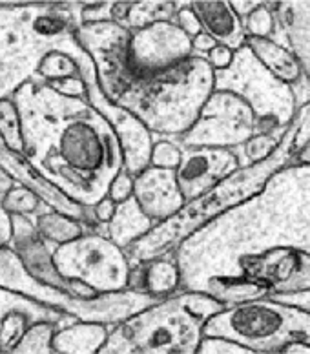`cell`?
<instances>
[{"instance_id":"obj_45","label":"cell","mask_w":310,"mask_h":354,"mask_svg":"<svg viewBox=\"0 0 310 354\" xmlns=\"http://www.w3.org/2000/svg\"><path fill=\"white\" fill-rule=\"evenodd\" d=\"M2 150H6V147L4 142H2V139H0V152H2Z\"/></svg>"},{"instance_id":"obj_6","label":"cell","mask_w":310,"mask_h":354,"mask_svg":"<svg viewBox=\"0 0 310 354\" xmlns=\"http://www.w3.org/2000/svg\"><path fill=\"white\" fill-rule=\"evenodd\" d=\"M224 307L209 294L177 290L110 327L99 353H197L204 324Z\"/></svg>"},{"instance_id":"obj_10","label":"cell","mask_w":310,"mask_h":354,"mask_svg":"<svg viewBox=\"0 0 310 354\" xmlns=\"http://www.w3.org/2000/svg\"><path fill=\"white\" fill-rule=\"evenodd\" d=\"M53 265L64 279L84 285L95 294L130 288L132 263L124 248L115 245L104 230L81 234L53 250Z\"/></svg>"},{"instance_id":"obj_31","label":"cell","mask_w":310,"mask_h":354,"mask_svg":"<svg viewBox=\"0 0 310 354\" xmlns=\"http://www.w3.org/2000/svg\"><path fill=\"white\" fill-rule=\"evenodd\" d=\"M31 322L19 310H11L0 319V353H13Z\"/></svg>"},{"instance_id":"obj_19","label":"cell","mask_w":310,"mask_h":354,"mask_svg":"<svg viewBox=\"0 0 310 354\" xmlns=\"http://www.w3.org/2000/svg\"><path fill=\"white\" fill-rule=\"evenodd\" d=\"M190 8L201 22V28L217 44L239 50L246 44L243 21L232 10L230 2H190Z\"/></svg>"},{"instance_id":"obj_32","label":"cell","mask_w":310,"mask_h":354,"mask_svg":"<svg viewBox=\"0 0 310 354\" xmlns=\"http://www.w3.org/2000/svg\"><path fill=\"white\" fill-rule=\"evenodd\" d=\"M179 162H181V147L177 141L164 139V137L159 141H153L152 152H150V167L175 170Z\"/></svg>"},{"instance_id":"obj_4","label":"cell","mask_w":310,"mask_h":354,"mask_svg":"<svg viewBox=\"0 0 310 354\" xmlns=\"http://www.w3.org/2000/svg\"><path fill=\"white\" fill-rule=\"evenodd\" d=\"M82 8L79 2L0 4V99H11L26 82H39V68L53 51L75 57L82 79L97 75L75 37Z\"/></svg>"},{"instance_id":"obj_11","label":"cell","mask_w":310,"mask_h":354,"mask_svg":"<svg viewBox=\"0 0 310 354\" xmlns=\"http://www.w3.org/2000/svg\"><path fill=\"white\" fill-rule=\"evenodd\" d=\"M254 136H261V127L252 108L232 91L214 90L195 122L175 141L186 148L235 150Z\"/></svg>"},{"instance_id":"obj_9","label":"cell","mask_w":310,"mask_h":354,"mask_svg":"<svg viewBox=\"0 0 310 354\" xmlns=\"http://www.w3.org/2000/svg\"><path fill=\"white\" fill-rule=\"evenodd\" d=\"M214 90L232 91L241 97L258 117L261 133L280 132L298 113L289 84L272 75L246 44L234 51L226 70L214 71Z\"/></svg>"},{"instance_id":"obj_39","label":"cell","mask_w":310,"mask_h":354,"mask_svg":"<svg viewBox=\"0 0 310 354\" xmlns=\"http://www.w3.org/2000/svg\"><path fill=\"white\" fill-rule=\"evenodd\" d=\"M11 239H13V219L0 203V248L11 245Z\"/></svg>"},{"instance_id":"obj_13","label":"cell","mask_w":310,"mask_h":354,"mask_svg":"<svg viewBox=\"0 0 310 354\" xmlns=\"http://www.w3.org/2000/svg\"><path fill=\"white\" fill-rule=\"evenodd\" d=\"M86 101L101 113L112 127L122 150L124 170L130 176H137L150 167V152L153 147V133L133 115L119 104L108 101L97 82V75L86 77Z\"/></svg>"},{"instance_id":"obj_21","label":"cell","mask_w":310,"mask_h":354,"mask_svg":"<svg viewBox=\"0 0 310 354\" xmlns=\"http://www.w3.org/2000/svg\"><path fill=\"white\" fill-rule=\"evenodd\" d=\"M155 227L146 214L141 210L133 196L126 201L117 203L112 219L104 225V232L113 243L121 248H128L137 239H141L146 232Z\"/></svg>"},{"instance_id":"obj_28","label":"cell","mask_w":310,"mask_h":354,"mask_svg":"<svg viewBox=\"0 0 310 354\" xmlns=\"http://www.w3.org/2000/svg\"><path fill=\"white\" fill-rule=\"evenodd\" d=\"M285 130L287 128H283L280 132L254 136L252 139H249V141L244 142V145L235 148L234 152L238 153L241 167L254 165V162H260L263 161V159H267L269 156H272L275 148H278V145L281 142V139H283V136H285Z\"/></svg>"},{"instance_id":"obj_14","label":"cell","mask_w":310,"mask_h":354,"mask_svg":"<svg viewBox=\"0 0 310 354\" xmlns=\"http://www.w3.org/2000/svg\"><path fill=\"white\" fill-rule=\"evenodd\" d=\"M11 219H13V239H11L10 247L15 250L24 268L33 278L41 279L42 283L53 285V287L73 294V296H82V298L99 296L84 285L64 279L57 272L55 265H53V250L57 245L42 238L41 234L37 232L31 219L24 218V216H11Z\"/></svg>"},{"instance_id":"obj_26","label":"cell","mask_w":310,"mask_h":354,"mask_svg":"<svg viewBox=\"0 0 310 354\" xmlns=\"http://www.w3.org/2000/svg\"><path fill=\"white\" fill-rule=\"evenodd\" d=\"M0 139L11 152L22 153V150H24L21 113H19V108H17L13 97L0 99Z\"/></svg>"},{"instance_id":"obj_2","label":"cell","mask_w":310,"mask_h":354,"mask_svg":"<svg viewBox=\"0 0 310 354\" xmlns=\"http://www.w3.org/2000/svg\"><path fill=\"white\" fill-rule=\"evenodd\" d=\"M22 124V156L70 199L93 207L122 168L119 139L86 101L42 82H26L13 95Z\"/></svg>"},{"instance_id":"obj_41","label":"cell","mask_w":310,"mask_h":354,"mask_svg":"<svg viewBox=\"0 0 310 354\" xmlns=\"http://www.w3.org/2000/svg\"><path fill=\"white\" fill-rule=\"evenodd\" d=\"M260 4L261 2H246V0H234V2H230L232 10H234V13L241 19V21L246 19V17H249Z\"/></svg>"},{"instance_id":"obj_5","label":"cell","mask_w":310,"mask_h":354,"mask_svg":"<svg viewBox=\"0 0 310 354\" xmlns=\"http://www.w3.org/2000/svg\"><path fill=\"white\" fill-rule=\"evenodd\" d=\"M296 133H298V122L294 117L272 156L254 165L239 167L230 176L221 179L215 187L210 188L209 192L186 201L172 218L157 223L143 238L124 248L130 263L133 265L163 254L175 252V248L190 234L230 208L238 207L241 203L254 198L255 194H260L270 177L292 161L296 153Z\"/></svg>"},{"instance_id":"obj_38","label":"cell","mask_w":310,"mask_h":354,"mask_svg":"<svg viewBox=\"0 0 310 354\" xmlns=\"http://www.w3.org/2000/svg\"><path fill=\"white\" fill-rule=\"evenodd\" d=\"M115 207H117V203L112 201V199L108 198V196H104V198L99 199V201H97L95 205L92 207L93 216H95L97 221L104 223V225H106V223L112 219L113 212H115Z\"/></svg>"},{"instance_id":"obj_42","label":"cell","mask_w":310,"mask_h":354,"mask_svg":"<svg viewBox=\"0 0 310 354\" xmlns=\"http://www.w3.org/2000/svg\"><path fill=\"white\" fill-rule=\"evenodd\" d=\"M130 6H132V2H113L112 22L122 26V22L126 21V15H128V11H130Z\"/></svg>"},{"instance_id":"obj_23","label":"cell","mask_w":310,"mask_h":354,"mask_svg":"<svg viewBox=\"0 0 310 354\" xmlns=\"http://www.w3.org/2000/svg\"><path fill=\"white\" fill-rule=\"evenodd\" d=\"M31 221L35 225L37 232L53 245L68 243V241L79 238L81 234L90 232L101 225V223L99 225H86V223L70 218L66 214L57 212V210H46V212L35 216Z\"/></svg>"},{"instance_id":"obj_25","label":"cell","mask_w":310,"mask_h":354,"mask_svg":"<svg viewBox=\"0 0 310 354\" xmlns=\"http://www.w3.org/2000/svg\"><path fill=\"white\" fill-rule=\"evenodd\" d=\"M177 6L179 2H132L122 26L133 31L157 22H173Z\"/></svg>"},{"instance_id":"obj_36","label":"cell","mask_w":310,"mask_h":354,"mask_svg":"<svg viewBox=\"0 0 310 354\" xmlns=\"http://www.w3.org/2000/svg\"><path fill=\"white\" fill-rule=\"evenodd\" d=\"M113 2H93L84 4L81 11V24H101L112 22Z\"/></svg>"},{"instance_id":"obj_18","label":"cell","mask_w":310,"mask_h":354,"mask_svg":"<svg viewBox=\"0 0 310 354\" xmlns=\"http://www.w3.org/2000/svg\"><path fill=\"white\" fill-rule=\"evenodd\" d=\"M275 33L270 41L289 48L310 81V2H272Z\"/></svg>"},{"instance_id":"obj_35","label":"cell","mask_w":310,"mask_h":354,"mask_svg":"<svg viewBox=\"0 0 310 354\" xmlns=\"http://www.w3.org/2000/svg\"><path fill=\"white\" fill-rule=\"evenodd\" d=\"M108 198L112 199L115 203H122L130 199L133 196V176L122 168L121 172L117 176L113 177L112 183H110V187H108Z\"/></svg>"},{"instance_id":"obj_44","label":"cell","mask_w":310,"mask_h":354,"mask_svg":"<svg viewBox=\"0 0 310 354\" xmlns=\"http://www.w3.org/2000/svg\"><path fill=\"white\" fill-rule=\"evenodd\" d=\"M290 162H310V142L307 147L301 148V150H298Z\"/></svg>"},{"instance_id":"obj_24","label":"cell","mask_w":310,"mask_h":354,"mask_svg":"<svg viewBox=\"0 0 310 354\" xmlns=\"http://www.w3.org/2000/svg\"><path fill=\"white\" fill-rule=\"evenodd\" d=\"M11 310H19V313L26 314L31 324L33 322H53V324L59 325V329L75 322V318L70 316V314L50 309L46 305L37 304L33 299H28L21 296V294L10 292V290L0 287V319L4 318L8 313H11Z\"/></svg>"},{"instance_id":"obj_20","label":"cell","mask_w":310,"mask_h":354,"mask_svg":"<svg viewBox=\"0 0 310 354\" xmlns=\"http://www.w3.org/2000/svg\"><path fill=\"white\" fill-rule=\"evenodd\" d=\"M179 287H181V272H179L175 252H168L132 265L130 288L133 290L152 294L157 298H166L170 294L177 292Z\"/></svg>"},{"instance_id":"obj_15","label":"cell","mask_w":310,"mask_h":354,"mask_svg":"<svg viewBox=\"0 0 310 354\" xmlns=\"http://www.w3.org/2000/svg\"><path fill=\"white\" fill-rule=\"evenodd\" d=\"M239 167L238 153L229 148L181 147V162L175 168V179L184 201H190L209 192Z\"/></svg>"},{"instance_id":"obj_33","label":"cell","mask_w":310,"mask_h":354,"mask_svg":"<svg viewBox=\"0 0 310 354\" xmlns=\"http://www.w3.org/2000/svg\"><path fill=\"white\" fill-rule=\"evenodd\" d=\"M197 353L203 354H246L250 353L246 347L239 345L238 342H232L229 338H221V336H203L199 342Z\"/></svg>"},{"instance_id":"obj_27","label":"cell","mask_w":310,"mask_h":354,"mask_svg":"<svg viewBox=\"0 0 310 354\" xmlns=\"http://www.w3.org/2000/svg\"><path fill=\"white\" fill-rule=\"evenodd\" d=\"M0 203L11 216H24L28 219H33L39 214L51 210L46 203L39 199V196H35L31 190H28L19 183H17L15 188H11L10 192L6 194Z\"/></svg>"},{"instance_id":"obj_16","label":"cell","mask_w":310,"mask_h":354,"mask_svg":"<svg viewBox=\"0 0 310 354\" xmlns=\"http://www.w3.org/2000/svg\"><path fill=\"white\" fill-rule=\"evenodd\" d=\"M0 167L4 168L6 172L10 174L19 185L31 190L35 196H39V199L42 203H46L51 210L66 214L70 218L86 223V225H99V221L93 216L92 207H84L81 203L68 198L66 194L61 192V188H57L53 183H50L37 172L35 168L26 161L22 153L11 152V150L6 148V150L0 152Z\"/></svg>"},{"instance_id":"obj_3","label":"cell","mask_w":310,"mask_h":354,"mask_svg":"<svg viewBox=\"0 0 310 354\" xmlns=\"http://www.w3.org/2000/svg\"><path fill=\"white\" fill-rule=\"evenodd\" d=\"M128 39L130 30L115 22L90 24L79 31V42L92 57L97 82L108 101L132 111L153 136L177 139L212 95L214 70L203 57H192L159 73H130Z\"/></svg>"},{"instance_id":"obj_43","label":"cell","mask_w":310,"mask_h":354,"mask_svg":"<svg viewBox=\"0 0 310 354\" xmlns=\"http://www.w3.org/2000/svg\"><path fill=\"white\" fill-rule=\"evenodd\" d=\"M15 187H17L15 179L6 172L4 168L0 167V201H2V198H4L6 194L10 192L11 188H15Z\"/></svg>"},{"instance_id":"obj_12","label":"cell","mask_w":310,"mask_h":354,"mask_svg":"<svg viewBox=\"0 0 310 354\" xmlns=\"http://www.w3.org/2000/svg\"><path fill=\"white\" fill-rule=\"evenodd\" d=\"M192 39L173 22H157L130 31L126 68L130 73H159L192 59Z\"/></svg>"},{"instance_id":"obj_7","label":"cell","mask_w":310,"mask_h":354,"mask_svg":"<svg viewBox=\"0 0 310 354\" xmlns=\"http://www.w3.org/2000/svg\"><path fill=\"white\" fill-rule=\"evenodd\" d=\"M203 336L229 338L250 353H285L290 344L310 345V309L274 296L226 305L204 324Z\"/></svg>"},{"instance_id":"obj_22","label":"cell","mask_w":310,"mask_h":354,"mask_svg":"<svg viewBox=\"0 0 310 354\" xmlns=\"http://www.w3.org/2000/svg\"><path fill=\"white\" fill-rule=\"evenodd\" d=\"M108 333H110L108 325L75 319L73 324L55 330L51 339L53 353L95 354L106 342Z\"/></svg>"},{"instance_id":"obj_30","label":"cell","mask_w":310,"mask_h":354,"mask_svg":"<svg viewBox=\"0 0 310 354\" xmlns=\"http://www.w3.org/2000/svg\"><path fill=\"white\" fill-rule=\"evenodd\" d=\"M246 39H272L275 33V17L272 2H261L246 19H243Z\"/></svg>"},{"instance_id":"obj_29","label":"cell","mask_w":310,"mask_h":354,"mask_svg":"<svg viewBox=\"0 0 310 354\" xmlns=\"http://www.w3.org/2000/svg\"><path fill=\"white\" fill-rule=\"evenodd\" d=\"M57 329H59V325L53 324V322H33V324L28 325L24 336L15 345L13 353H53L51 339H53V334Z\"/></svg>"},{"instance_id":"obj_17","label":"cell","mask_w":310,"mask_h":354,"mask_svg":"<svg viewBox=\"0 0 310 354\" xmlns=\"http://www.w3.org/2000/svg\"><path fill=\"white\" fill-rule=\"evenodd\" d=\"M133 199L153 225L172 218L186 203L179 190L175 170L155 167H146L133 176Z\"/></svg>"},{"instance_id":"obj_8","label":"cell","mask_w":310,"mask_h":354,"mask_svg":"<svg viewBox=\"0 0 310 354\" xmlns=\"http://www.w3.org/2000/svg\"><path fill=\"white\" fill-rule=\"evenodd\" d=\"M0 287L10 292L21 294L28 299H33L37 304L46 305L50 309L70 314L81 322H95L108 327L121 324L132 314L146 309L161 299L157 296L139 292L133 288L99 294L93 298L73 296L33 278L10 245L0 248Z\"/></svg>"},{"instance_id":"obj_37","label":"cell","mask_w":310,"mask_h":354,"mask_svg":"<svg viewBox=\"0 0 310 354\" xmlns=\"http://www.w3.org/2000/svg\"><path fill=\"white\" fill-rule=\"evenodd\" d=\"M204 59H206V62H209L214 71L226 70L230 66L232 59H234V50H230L226 46L217 44Z\"/></svg>"},{"instance_id":"obj_40","label":"cell","mask_w":310,"mask_h":354,"mask_svg":"<svg viewBox=\"0 0 310 354\" xmlns=\"http://www.w3.org/2000/svg\"><path fill=\"white\" fill-rule=\"evenodd\" d=\"M215 46H217V42L212 39L210 35H206L204 31H201L199 35H195L192 39V50H193V55L195 57H206L210 53V51L214 50Z\"/></svg>"},{"instance_id":"obj_1","label":"cell","mask_w":310,"mask_h":354,"mask_svg":"<svg viewBox=\"0 0 310 354\" xmlns=\"http://www.w3.org/2000/svg\"><path fill=\"white\" fill-rule=\"evenodd\" d=\"M281 250L310 256V162L280 168L254 198L181 241L179 290L204 292L223 304L246 265Z\"/></svg>"},{"instance_id":"obj_34","label":"cell","mask_w":310,"mask_h":354,"mask_svg":"<svg viewBox=\"0 0 310 354\" xmlns=\"http://www.w3.org/2000/svg\"><path fill=\"white\" fill-rule=\"evenodd\" d=\"M173 24L177 26L183 33H186L190 39H193V37L203 31L201 22H199V19L192 11V8H190V2H179L175 17H173Z\"/></svg>"}]
</instances>
